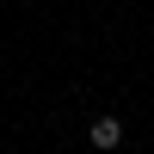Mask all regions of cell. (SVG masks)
I'll return each instance as SVG.
<instances>
[{
	"label": "cell",
	"instance_id": "1",
	"mask_svg": "<svg viewBox=\"0 0 154 154\" xmlns=\"http://www.w3.org/2000/svg\"><path fill=\"white\" fill-rule=\"evenodd\" d=\"M86 142H93V148H105V154H111V148H117V142H123V123H117V117H93V130H86Z\"/></svg>",
	"mask_w": 154,
	"mask_h": 154
}]
</instances>
